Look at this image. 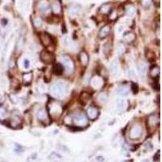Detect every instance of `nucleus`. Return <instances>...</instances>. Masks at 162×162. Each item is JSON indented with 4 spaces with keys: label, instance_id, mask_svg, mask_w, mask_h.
<instances>
[{
    "label": "nucleus",
    "instance_id": "dca6fc26",
    "mask_svg": "<svg viewBox=\"0 0 162 162\" xmlns=\"http://www.w3.org/2000/svg\"><path fill=\"white\" fill-rule=\"evenodd\" d=\"M110 30H111L110 26L108 25L103 26L101 29V30H100V32H99V36H100L101 38H104L105 36H107L109 34Z\"/></svg>",
    "mask_w": 162,
    "mask_h": 162
},
{
    "label": "nucleus",
    "instance_id": "4be33fe9",
    "mask_svg": "<svg viewBox=\"0 0 162 162\" xmlns=\"http://www.w3.org/2000/svg\"><path fill=\"white\" fill-rule=\"evenodd\" d=\"M53 72L56 76H61L63 72V68L60 64H55L53 68Z\"/></svg>",
    "mask_w": 162,
    "mask_h": 162
},
{
    "label": "nucleus",
    "instance_id": "aec40b11",
    "mask_svg": "<svg viewBox=\"0 0 162 162\" xmlns=\"http://www.w3.org/2000/svg\"><path fill=\"white\" fill-rule=\"evenodd\" d=\"M79 59L83 66H87L88 63V56L85 52H81L79 54Z\"/></svg>",
    "mask_w": 162,
    "mask_h": 162
},
{
    "label": "nucleus",
    "instance_id": "f257e3e1",
    "mask_svg": "<svg viewBox=\"0 0 162 162\" xmlns=\"http://www.w3.org/2000/svg\"><path fill=\"white\" fill-rule=\"evenodd\" d=\"M67 91L66 84L62 81H57L51 86L50 92L52 95L55 97L61 98L64 97Z\"/></svg>",
    "mask_w": 162,
    "mask_h": 162
},
{
    "label": "nucleus",
    "instance_id": "f704fd0d",
    "mask_svg": "<svg viewBox=\"0 0 162 162\" xmlns=\"http://www.w3.org/2000/svg\"><path fill=\"white\" fill-rule=\"evenodd\" d=\"M33 25H34V26H35L36 28H40V27H41V25H42V21H41V19L37 18L34 20Z\"/></svg>",
    "mask_w": 162,
    "mask_h": 162
},
{
    "label": "nucleus",
    "instance_id": "4468645a",
    "mask_svg": "<svg viewBox=\"0 0 162 162\" xmlns=\"http://www.w3.org/2000/svg\"><path fill=\"white\" fill-rule=\"evenodd\" d=\"M103 79L99 76H94L92 79V85L95 88H100L103 86Z\"/></svg>",
    "mask_w": 162,
    "mask_h": 162
},
{
    "label": "nucleus",
    "instance_id": "6e6552de",
    "mask_svg": "<svg viewBox=\"0 0 162 162\" xmlns=\"http://www.w3.org/2000/svg\"><path fill=\"white\" fill-rule=\"evenodd\" d=\"M40 40H41V44L46 47H49L53 43L52 38L46 32H42V33L40 34Z\"/></svg>",
    "mask_w": 162,
    "mask_h": 162
},
{
    "label": "nucleus",
    "instance_id": "20e7f679",
    "mask_svg": "<svg viewBox=\"0 0 162 162\" xmlns=\"http://www.w3.org/2000/svg\"><path fill=\"white\" fill-rule=\"evenodd\" d=\"M143 134V128L140 125H135L133 126L130 130V133H129V137L131 139V140H138L140 139Z\"/></svg>",
    "mask_w": 162,
    "mask_h": 162
},
{
    "label": "nucleus",
    "instance_id": "e433bc0d",
    "mask_svg": "<svg viewBox=\"0 0 162 162\" xmlns=\"http://www.w3.org/2000/svg\"><path fill=\"white\" fill-rule=\"evenodd\" d=\"M128 76L130 79H135V72L133 70H129L128 71Z\"/></svg>",
    "mask_w": 162,
    "mask_h": 162
},
{
    "label": "nucleus",
    "instance_id": "6ab92c4d",
    "mask_svg": "<svg viewBox=\"0 0 162 162\" xmlns=\"http://www.w3.org/2000/svg\"><path fill=\"white\" fill-rule=\"evenodd\" d=\"M111 11V5L109 4H104L100 7V12L102 14H109Z\"/></svg>",
    "mask_w": 162,
    "mask_h": 162
},
{
    "label": "nucleus",
    "instance_id": "ea45409f",
    "mask_svg": "<svg viewBox=\"0 0 162 162\" xmlns=\"http://www.w3.org/2000/svg\"><path fill=\"white\" fill-rule=\"evenodd\" d=\"M24 66H25V67L26 69H28L29 67V66H30V62H29V59H25V62H24Z\"/></svg>",
    "mask_w": 162,
    "mask_h": 162
},
{
    "label": "nucleus",
    "instance_id": "423d86ee",
    "mask_svg": "<svg viewBox=\"0 0 162 162\" xmlns=\"http://www.w3.org/2000/svg\"><path fill=\"white\" fill-rule=\"evenodd\" d=\"M62 62L63 63L65 70L67 73H72L75 70V65L74 62L72 60V58H68V57H63L62 59Z\"/></svg>",
    "mask_w": 162,
    "mask_h": 162
},
{
    "label": "nucleus",
    "instance_id": "39448f33",
    "mask_svg": "<svg viewBox=\"0 0 162 162\" xmlns=\"http://www.w3.org/2000/svg\"><path fill=\"white\" fill-rule=\"evenodd\" d=\"M40 58L46 64H51L55 60L54 54L48 50L41 51V53L40 54Z\"/></svg>",
    "mask_w": 162,
    "mask_h": 162
},
{
    "label": "nucleus",
    "instance_id": "c85d7f7f",
    "mask_svg": "<svg viewBox=\"0 0 162 162\" xmlns=\"http://www.w3.org/2000/svg\"><path fill=\"white\" fill-rule=\"evenodd\" d=\"M110 50H111V46H110L109 42H106V43L103 46V53H104L105 55H108V54H109Z\"/></svg>",
    "mask_w": 162,
    "mask_h": 162
},
{
    "label": "nucleus",
    "instance_id": "c756f323",
    "mask_svg": "<svg viewBox=\"0 0 162 162\" xmlns=\"http://www.w3.org/2000/svg\"><path fill=\"white\" fill-rule=\"evenodd\" d=\"M7 112L4 107H0V121L4 120L7 118Z\"/></svg>",
    "mask_w": 162,
    "mask_h": 162
},
{
    "label": "nucleus",
    "instance_id": "f3484780",
    "mask_svg": "<svg viewBox=\"0 0 162 162\" xmlns=\"http://www.w3.org/2000/svg\"><path fill=\"white\" fill-rule=\"evenodd\" d=\"M20 123H21V121H20V117L17 114H14L12 116V119L10 122V125H11V127H16L20 124Z\"/></svg>",
    "mask_w": 162,
    "mask_h": 162
},
{
    "label": "nucleus",
    "instance_id": "393cba45",
    "mask_svg": "<svg viewBox=\"0 0 162 162\" xmlns=\"http://www.w3.org/2000/svg\"><path fill=\"white\" fill-rule=\"evenodd\" d=\"M32 79V74L31 72L25 73L23 75V81L25 83H29Z\"/></svg>",
    "mask_w": 162,
    "mask_h": 162
},
{
    "label": "nucleus",
    "instance_id": "2eb2a0df",
    "mask_svg": "<svg viewBox=\"0 0 162 162\" xmlns=\"http://www.w3.org/2000/svg\"><path fill=\"white\" fill-rule=\"evenodd\" d=\"M87 114L91 120H94V119H97V116H98V110L96 108H94L93 106H91L88 109Z\"/></svg>",
    "mask_w": 162,
    "mask_h": 162
},
{
    "label": "nucleus",
    "instance_id": "37998d69",
    "mask_svg": "<svg viewBox=\"0 0 162 162\" xmlns=\"http://www.w3.org/2000/svg\"><path fill=\"white\" fill-rule=\"evenodd\" d=\"M97 161L99 162H103L104 161V158L102 156H98V157H97Z\"/></svg>",
    "mask_w": 162,
    "mask_h": 162
},
{
    "label": "nucleus",
    "instance_id": "f03ea898",
    "mask_svg": "<svg viewBox=\"0 0 162 162\" xmlns=\"http://www.w3.org/2000/svg\"><path fill=\"white\" fill-rule=\"evenodd\" d=\"M48 109L51 115L57 118L61 115L62 113V107L60 103H58L57 101H51L50 104H48Z\"/></svg>",
    "mask_w": 162,
    "mask_h": 162
},
{
    "label": "nucleus",
    "instance_id": "7ed1b4c3",
    "mask_svg": "<svg viewBox=\"0 0 162 162\" xmlns=\"http://www.w3.org/2000/svg\"><path fill=\"white\" fill-rule=\"evenodd\" d=\"M73 123L76 126H79V127H83L86 126L88 123V120L87 119V117L84 115V114L80 113L76 114L74 118H73Z\"/></svg>",
    "mask_w": 162,
    "mask_h": 162
},
{
    "label": "nucleus",
    "instance_id": "c9c22d12",
    "mask_svg": "<svg viewBox=\"0 0 162 162\" xmlns=\"http://www.w3.org/2000/svg\"><path fill=\"white\" fill-rule=\"evenodd\" d=\"M131 91H132V93L134 94H136L138 93V91H139V88H138V85H137L136 83H133L131 84Z\"/></svg>",
    "mask_w": 162,
    "mask_h": 162
},
{
    "label": "nucleus",
    "instance_id": "79ce46f5",
    "mask_svg": "<svg viewBox=\"0 0 162 162\" xmlns=\"http://www.w3.org/2000/svg\"><path fill=\"white\" fill-rule=\"evenodd\" d=\"M63 41H64L63 43H64L65 46H67V45H68V44H69L68 37H67V36H66V37H65V38H64V40H63Z\"/></svg>",
    "mask_w": 162,
    "mask_h": 162
},
{
    "label": "nucleus",
    "instance_id": "a878e982",
    "mask_svg": "<svg viewBox=\"0 0 162 162\" xmlns=\"http://www.w3.org/2000/svg\"><path fill=\"white\" fill-rule=\"evenodd\" d=\"M138 72L141 76H144L146 74V67L144 63H140L138 65Z\"/></svg>",
    "mask_w": 162,
    "mask_h": 162
},
{
    "label": "nucleus",
    "instance_id": "72a5a7b5",
    "mask_svg": "<svg viewBox=\"0 0 162 162\" xmlns=\"http://www.w3.org/2000/svg\"><path fill=\"white\" fill-rule=\"evenodd\" d=\"M61 159V156L58 155L56 152H53L50 156V160L51 161H54V160H59Z\"/></svg>",
    "mask_w": 162,
    "mask_h": 162
},
{
    "label": "nucleus",
    "instance_id": "9b49d317",
    "mask_svg": "<svg viewBox=\"0 0 162 162\" xmlns=\"http://www.w3.org/2000/svg\"><path fill=\"white\" fill-rule=\"evenodd\" d=\"M109 69H110V72H111L114 76H116V75L119 73V60H118L117 58L114 59V60L111 62L110 66H109Z\"/></svg>",
    "mask_w": 162,
    "mask_h": 162
},
{
    "label": "nucleus",
    "instance_id": "0eeeda50",
    "mask_svg": "<svg viewBox=\"0 0 162 162\" xmlns=\"http://www.w3.org/2000/svg\"><path fill=\"white\" fill-rule=\"evenodd\" d=\"M36 117H37V119L39 120L40 122L42 123L43 124L47 125V124L50 123V118L48 115V113L44 109L38 110L37 114H36Z\"/></svg>",
    "mask_w": 162,
    "mask_h": 162
},
{
    "label": "nucleus",
    "instance_id": "412c9836",
    "mask_svg": "<svg viewBox=\"0 0 162 162\" xmlns=\"http://www.w3.org/2000/svg\"><path fill=\"white\" fill-rule=\"evenodd\" d=\"M123 39L126 42H132L135 39V35L133 32H127L126 33L124 36H123Z\"/></svg>",
    "mask_w": 162,
    "mask_h": 162
},
{
    "label": "nucleus",
    "instance_id": "58836bf2",
    "mask_svg": "<svg viewBox=\"0 0 162 162\" xmlns=\"http://www.w3.org/2000/svg\"><path fill=\"white\" fill-rule=\"evenodd\" d=\"M143 5L144 7H150L151 5V0H143Z\"/></svg>",
    "mask_w": 162,
    "mask_h": 162
},
{
    "label": "nucleus",
    "instance_id": "bb28decb",
    "mask_svg": "<svg viewBox=\"0 0 162 162\" xmlns=\"http://www.w3.org/2000/svg\"><path fill=\"white\" fill-rule=\"evenodd\" d=\"M90 99V95L87 93H83L80 95V101L83 102V104H86L88 101Z\"/></svg>",
    "mask_w": 162,
    "mask_h": 162
},
{
    "label": "nucleus",
    "instance_id": "5701e85b",
    "mask_svg": "<svg viewBox=\"0 0 162 162\" xmlns=\"http://www.w3.org/2000/svg\"><path fill=\"white\" fill-rule=\"evenodd\" d=\"M150 75L151 77L156 78L160 75V68L157 66H154V67H151V70H150Z\"/></svg>",
    "mask_w": 162,
    "mask_h": 162
},
{
    "label": "nucleus",
    "instance_id": "cd10ccee",
    "mask_svg": "<svg viewBox=\"0 0 162 162\" xmlns=\"http://www.w3.org/2000/svg\"><path fill=\"white\" fill-rule=\"evenodd\" d=\"M146 58H148L149 61H154L156 58L155 54L150 50H146Z\"/></svg>",
    "mask_w": 162,
    "mask_h": 162
},
{
    "label": "nucleus",
    "instance_id": "7c9ffc66",
    "mask_svg": "<svg viewBox=\"0 0 162 162\" xmlns=\"http://www.w3.org/2000/svg\"><path fill=\"white\" fill-rule=\"evenodd\" d=\"M126 12L127 15H129V16H132V15L135 13V8H134L133 6H130H130H128V7H126Z\"/></svg>",
    "mask_w": 162,
    "mask_h": 162
},
{
    "label": "nucleus",
    "instance_id": "9d476101",
    "mask_svg": "<svg viewBox=\"0 0 162 162\" xmlns=\"http://www.w3.org/2000/svg\"><path fill=\"white\" fill-rule=\"evenodd\" d=\"M81 11V6L78 4L71 5L68 8V14L70 16H76Z\"/></svg>",
    "mask_w": 162,
    "mask_h": 162
},
{
    "label": "nucleus",
    "instance_id": "a18cd8bd",
    "mask_svg": "<svg viewBox=\"0 0 162 162\" xmlns=\"http://www.w3.org/2000/svg\"><path fill=\"white\" fill-rule=\"evenodd\" d=\"M2 102V97H1V95H0V103Z\"/></svg>",
    "mask_w": 162,
    "mask_h": 162
},
{
    "label": "nucleus",
    "instance_id": "1a4fd4ad",
    "mask_svg": "<svg viewBox=\"0 0 162 162\" xmlns=\"http://www.w3.org/2000/svg\"><path fill=\"white\" fill-rule=\"evenodd\" d=\"M159 116L156 114H151L148 117V128H153L155 129L156 126L159 124Z\"/></svg>",
    "mask_w": 162,
    "mask_h": 162
},
{
    "label": "nucleus",
    "instance_id": "4c0bfd02",
    "mask_svg": "<svg viewBox=\"0 0 162 162\" xmlns=\"http://www.w3.org/2000/svg\"><path fill=\"white\" fill-rule=\"evenodd\" d=\"M117 18V12L116 11H110V15H109V19L111 20H114Z\"/></svg>",
    "mask_w": 162,
    "mask_h": 162
},
{
    "label": "nucleus",
    "instance_id": "a19ab883",
    "mask_svg": "<svg viewBox=\"0 0 162 162\" xmlns=\"http://www.w3.org/2000/svg\"><path fill=\"white\" fill-rule=\"evenodd\" d=\"M154 158H155V160L154 161H157V162H160V159H161V156H160V151H157V153H156V155H155V156H154Z\"/></svg>",
    "mask_w": 162,
    "mask_h": 162
},
{
    "label": "nucleus",
    "instance_id": "a211bd4d",
    "mask_svg": "<svg viewBox=\"0 0 162 162\" xmlns=\"http://www.w3.org/2000/svg\"><path fill=\"white\" fill-rule=\"evenodd\" d=\"M117 93L119 96H127L129 93V88L127 86H121L117 89Z\"/></svg>",
    "mask_w": 162,
    "mask_h": 162
},
{
    "label": "nucleus",
    "instance_id": "c03bdc74",
    "mask_svg": "<svg viewBox=\"0 0 162 162\" xmlns=\"http://www.w3.org/2000/svg\"><path fill=\"white\" fill-rule=\"evenodd\" d=\"M123 29H124V27H123V25L120 26V27H119V32H122V31H123Z\"/></svg>",
    "mask_w": 162,
    "mask_h": 162
},
{
    "label": "nucleus",
    "instance_id": "473e14b6",
    "mask_svg": "<svg viewBox=\"0 0 162 162\" xmlns=\"http://www.w3.org/2000/svg\"><path fill=\"white\" fill-rule=\"evenodd\" d=\"M126 49H125V46L123 44H119V49H118V53H119V56H121L122 54H123V53L125 52Z\"/></svg>",
    "mask_w": 162,
    "mask_h": 162
},
{
    "label": "nucleus",
    "instance_id": "ddd939ff",
    "mask_svg": "<svg viewBox=\"0 0 162 162\" xmlns=\"http://www.w3.org/2000/svg\"><path fill=\"white\" fill-rule=\"evenodd\" d=\"M52 11L55 15H59L62 12V5L59 0H55L52 4Z\"/></svg>",
    "mask_w": 162,
    "mask_h": 162
},
{
    "label": "nucleus",
    "instance_id": "b1692460",
    "mask_svg": "<svg viewBox=\"0 0 162 162\" xmlns=\"http://www.w3.org/2000/svg\"><path fill=\"white\" fill-rule=\"evenodd\" d=\"M109 96L106 93H101L99 96H98V101H100L102 104H105L108 101Z\"/></svg>",
    "mask_w": 162,
    "mask_h": 162
},
{
    "label": "nucleus",
    "instance_id": "2f4dec72",
    "mask_svg": "<svg viewBox=\"0 0 162 162\" xmlns=\"http://www.w3.org/2000/svg\"><path fill=\"white\" fill-rule=\"evenodd\" d=\"M39 8L40 10L41 11H47L48 9H49V5L47 4L46 2H41V4H39Z\"/></svg>",
    "mask_w": 162,
    "mask_h": 162
},
{
    "label": "nucleus",
    "instance_id": "f8f14e48",
    "mask_svg": "<svg viewBox=\"0 0 162 162\" xmlns=\"http://www.w3.org/2000/svg\"><path fill=\"white\" fill-rule=\"evenodd\" d=\"M116 107H117V111L119 112V114L123 113L125 111L126 108V102L124 99H119L116 103Z\"/></svg>",
    "mask_w": 162,
    "mask_h": 162
}]
</instances>
